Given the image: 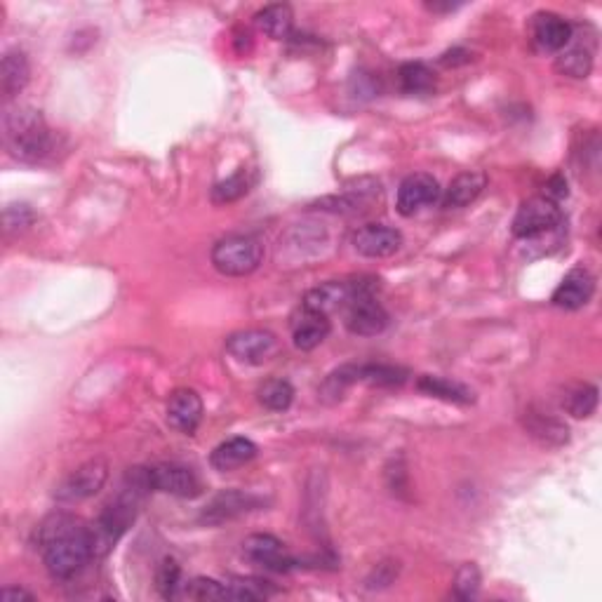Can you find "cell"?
<instances>
[{
  "mask_svg": "<svg viewBox=\"0 0 602 602\" xmlns=\"http://www.w3.org/2000/svg\"><path fill=\"white\" fill-rule=\"evenodd\" d=\"M38 541L52 579H73L78 572H83L90 560H95L88 525H83L73 515L57 513L45 520L38 530Z\"/></svg>",
  "mask_w": 602,
  "mask_h": 602,
  "instance_id": "6da1fadb",
  "label": "cell"
},
{
  "mask_svg": "<svg viewBox=\"0 0 602 602\" xmlns=\"http://www.w3.org/2000/svg\"><path fill=\"white\" fill-rule=\"evenodd\" d=\"M3 127L12 156L24 163H43L57 151V137L48 130L40 111L31 106H15L5 111Z\"/></svg>",
  "mask_w": 602,
  "mask_h": 602,
  "instance_id": "7a4b0ae2",
  "label": "cell"
},
{
  "mask_svg": "<svg viewBox=\"0 0 602 602\" xmlns=\"http://www.w3.org/2000/svg\"><path fill=\"white\" fill-rule=\"evenodd\" d=\"M139 499H142V494L125 487V490L118 494V499L111 501V504L97 515L95 523L88 525L92 558L97 560V558H104V555H109L113 551V546L120 541V537L130 530L137 518Z\"/></svg>",
  "mask_w": 602,
  "mask_h": 602,
  "instance_id": "3957f363",
  "label": "cell"
},
{
  "mask_svg": "<svg viewBox=\"0 0 602 602\" xmlns=\"http://www.w3.org/2000/svg\"><path fill=\"white\" fill-rule=\"evenodd\" d=\"M264 262V245L254 236H229L212 247V266L222 276H250Z\"/></svg>",
  "mask_w": 602,
  "mask_h": 602,
  "instance_id": "277c9868",
  "label": "cell"
},
{
  "mask_svg": "<svg viewBox=\"0 0 602 602\" xmlns=\"http://www.w3.org/2000/svg\"><path fill=\"white\" fill-rule=\"evenodd\" d=\"M563 222V212L555 200L546 196H537L525 200L513 219V236L515 238H537L544 233L558 229Z\"/></svg>",
  "mask_w": 602,
  "mask_h": 602,
  "instance_id": "5b68a950",
  "label": "cell"
},
{
  "mask_svg": "<svg viewBox=\"0 0 602 602\" xmlns=\"http://www.w3.org/2000/svg\"><path fill=\"white\" fill-rule=\"evenodd\" d=\"M106 478H109V464L104 459H90L59 483L55 497L62 504H78V501L95 497L106 485Z\"/></svg>",
  "mask_w": 602,
  "mask_h": 602,
  "instance_id": "8992f818",
  "label": "cell"
},
{
  "mask_svg": "<svg viewBox=\"0 0 602 602\" xmlns=\"http://www.w3.org/2000/svg\"><path fill=\"white\" fill-rule=\"evenodd\" d=\"M367 294H374V280H356V283H325L313 287L304 294V301L301 306L311 311H320V313H330L337 309H346L356 297H367Z\"/></svg>",
  "mask_w": 602,
  "mask_h": 602,
  "instance_id": "52a82bcc",
  "label": "cell"
},
{
  "mask_svg": "<svg viewBox=\"0 0 602 602\" xmlns=\"http://www.w3.org/2000/svg\"><path fill=\"white\" fill-rule=\"evenodd\" d=\"M226 351L238 363L264 365L280 351L278 337L269 330H243L226 339Z\"/></svg>",
  "mask_w": 602,
  "mask_h": 602,
  "instance_id": "ba28073f",
  "label": "cell"
},
{
  "mask_svg": "<svg viewBox=\"0 0 602 602\" xmlns=\"http://www.w3.org/2000/svg\"><path fill=\"white\" fill-rule=\"evenodd\" d=\"M344 325L356 337H374L389 327V313L374 299V294H367V297H356L346 306Z\"/></svg>",
  "mask_w": 602,
  "mask_h": 602,
  "instance_id": "9c48e42d",
  "label": "cell"
},
{
  "mask_svg": "<svg viewBox=\"0 0 602 602\" xmlns=\"http://www.w3.org/2000/svg\"><path fill=\"white\" fill-rule=\"evenodd\" d=\"M440 196H443V189H440L438 179L433 175H426V172H417V175L403 179V184L398 189L396 207L403 217H414L424 207L438 203Z\"/></svg>",
  "mask_w": 602,
  "mask_h": 602,
  "instance_id": "30bf717a",
  "label": "cell"
},
{
  "mask_svg": "<svg viewBox=\"0 0 602 602\" xmlns=\"http://www.w3.org/2000/svg\"><path fill=\"white\" fill-rule=\"evenodd\" d=\"M243 553L250 563L271 572H290L297 565V560L287 553L283 541L273 534H250L243 541Z\"/></svg>",
  "mask_w": 602,
  "mask_h": 602,
  "instance_id": "8fae6325",
  "label": "cell"
},
{
  "mask_svg": "<svg viewBox=\"0 0 602 602\" xmlns=\"http://www.w3.org/2000/svg\"><path fill=\"white\" fill-rule=\"evenodd\" d=\"M351 245L363 257L386 259L403 247V233L386 224H367L353 233Z\"/></svg>",
  "mask_w": 602,
  "mask_h": 602,
  "instance_id": "7c38bea8",
  "label": "cell"
},
{
  "mask_svg": "<svg viewBox=\"0 0 602 602\" xmlns=\"http://www.w3.org/2000/svg\"><path fill=\"white\" fill-rule=\"evenodd\" d=\"M264 501L252 492H243V490H226L219 492L217 497H212L210 504L203 508L200 513V520L205 525H224L229 520L238 518V515L250 513L254 508L262 506Z\"/></svg>",
  "mask_w": 602,
  "mask_h": 602,
  "instance_id": "4fadbf2b",
  "label": "cell"
},
{
  "mask_svg": "<svg viewBox=\"0 0 602 602\" xmlns=\"http://www.w3.org/2000/svg\"><path fill=\"white\" fill-rule=\"evenodd\" d=\"M153 492H165L172 497L193 499L200 494V480L191 468L179 464H158L149 468Z\"/></svg>",
  "mask_w": 602,
  "mask_h": 602,
  "instance_id": "5bb4252c",
  "label": "cell"
},
{
  "mask_svg": "<svg viewBox=\"0 0 602 602\" xmlns=\"http://www.w3.org/2000/svg\"><path fill=\"white\" fill-rule=\"evenodd\" d=\"M572 38V24L555 12H539L532 17V40L541 52H563Z\"/></svg>",
  "mask_w": 602,
  "mask_h": 602,
  "instance_id": "9a60e30c",
  "label": "cell"
},
{
  "mask_svg": "<svg viewBox=\"0 0 602 602\" xmlns=\"http://www.w3.org/2000/svg\"><path fill=\"white\" fill-rule=\"evenodd\" d=\"M203 421V400L196 391L179 389L167 400V424L175 431L193 436Z\"/></svg>",
  "mask_w": 602,
  "mask_h": 602,
  "instance_id": "2e32d148",
  "label": "cell"
},
{
  "mask_svg": "<svg viewBox=\"0 0 602 602\" xmlns=\"http://www.w3.org/2000/svg\"><path fill=\"white\" fill-rule=\"evenodd\" d=\"M332 325L330 318L320 311H311L306 306L294 313L292 318V341L299 351H313L327 339Z\"/></svg>",
  "mask_w": 602,
  "mask_h": 602,
  "instance_id": "e0dca14e",
  "label": "cell"
},
{
  "mask_svg": "<svg viewBox=\"0 0 602 602\" xmlns=\"http://www.w3.org/2000/svg\"><path fill=\"white\" fill-rule=\"evenodd\" d=\"M595 292V280L586 269H574L563 278V283L555 287L553 292V304L558 309L565 311H577L591 301Z\"/></svg>",
  "mask_w": 602,
  "mask_h": 602,
  "instance_id": "ac0fdd59",
  "label": "cell"
},
{
  "mask_svg": "<svg viewBox=\"0 0 602 602\" xmlns=\"http://www.w3.org/2000/svg\"><path fill=\"white\" fill-rule=\"evenodd\" d=\"M485 186H487L485 172H478V170L461 172V175L454 177L450 186L443 191L440 203H443L445 210H461V207L476 203L480 193L485 191Z\"/></svg>",
  "mask_w": 602,
  "mask_h": 602,
  "instance_id": "d6986e66",
  "label": "cell"
},
{
  "mask_svg": "<svg viewBox=\"0 0 602 602\" xmlns=\"http://www.w3.org/2000/svg\"><path fill=\"white\" fill-rule=\"evenodd\" d=\"M523 424H525V431L544 447H560L570 440V428H567L565 421H560L558 417H553V414L548 412H537V410L525 412Z\"/></svg>",
  "mask_w": 602,
  "mask_h": 602,
  "instance_id": "ffe728a7",
  "label": "cell"
},
{
  "mask_svg": "<svg viewBox=\"0 0 602 602\" xmlns=\"http://www.w3.org/2000/svg\"><path fill=\"white\" fill-rule=\"evenodd\" d=\"M254 457H257V445L250 438L236 436L214 447L210 454V464L217 471H236V468L250 464Z\"/></svg>",
  "mask_w": 602,
  "mask_h": 602,
  "instance_id": "44dd1931",
  "label": "cell"
},
{
  "mask_svg": "<svg viewBox=\"0 0 602 602\" xmlns=\"http://www.w3.org/2000/svg\"><path fill=\"white\" fill-rule=\"evenodd\" d=\"M31 78V66L29 59L22 50H10L5 52L3 64H0V90H3L5 99L17 97Z\"/></svg>",
  "mask_w": 602,
  "mask_h": 602,
  "instance_id": "7402d4cb",
  "label": "cell"
},
{
  "mask_svg": "<svg viewBox=\"0 0 602 602\" xmlns=\"http://www.w3.org/2000/svg\"><path fill=\"white\" fill-rule=\"evenodd\" d=\"M417 389L421 393H426V396L447 400V403H454V405L473 403L471 389H466V386L459 384V381H452L445 377H431V374H424V377L417 381Z\"/></svg>",
  "mask_w": 602,
  "mask_h": 602,
  "instance_id": "603a6c76",
  "label": "cell"
},
{
  "mask_svg": "<svg viewBox=\"0 0 602 602\" xmlns=\"http://www.w3.org/2000/svg\"><path fill=\"white\" fill-rule=\"evenodd\" d=\"M379 196H381L379 184L372 182L367 189H351V191L341 193V196L323 198L318 205L323 207V210H330V212L353 214V212L363 210V207H370Z\"/></svg>",
  "mask_w": 602,
  "mask_h": 602,
  "instance_id": "cb8c5ba5",
  "label": "cell"
},
{
  "mask_svg": "<svg viewBox=\"0 0 602 602\" xmlns=\"http://www.w3.org/2000/svg\"><path fill=\"white\" fill-rule=\"evenodd\" d=\"M292 19L290 5H269V8L257 12L254 22L269 38L287 40L292 36Z\"/></svg>",
  "mask_w": 602,
  "mask_h": 602,
  "instance_id": "d4e9b609",
  "label": "cell"
},
{
  "mask_svg": "<svg viewBox=\"0 0 602 602\" xmlns=\"http://www.w3.org/2000/svg\"><path fill=\"white\" fill-rule=\"evenodd\" d=\"M358 381H360V365H341L339 370L327 374L323 386L318 389L320 400L330 405L339 403V400L346 396V391H349L353 384H358Z\"/></svg>",
  "mask_w": 602,
  "mask_h": 602,
  "instance_id": "484cf974",
  "label": "cell"
},
{
  "mask_svg": "<svg viewBox=\"0 0 602 602\" xmlns=\"http://www.w3.org/2000/svg\"><path fill=\"white\" fill-rule=\"evenodd\" d=\"M555 66L570 78H586L593 69V50L584 43H570L563 52H558Z\"/></svg>",
  "mask_w": 602,
  "mask_h": 602,
  "instance_id": "4316f807",
  "label": "cell"
},
{
  "mask_svg": "<svg viewBox=\"0 0 602 602\" xmlns=\"http://www.w3.org/2000/svg\"><path fill=\"white\" fill-rule=\"evenodd\" d=\"M398 83L400 90L407 92V95H428V92L436 90V78H433L431 69L421 62L405 64L398 71Z\"/></svg>",
  "mask_w": 602,
  "mask_h": 602,
  "instance_id": "83f0119b",
  "label": "cell"
},
{
  "mask_svg": "<svg viewBox=\"0 0 602 602\" xmlns=\"http://www.w3.org/2000/svg\"><path fill=\"white\" fill-rule=\"evenodd\" d=\"M563 407L574 419L591 417L595 407H598V389H595L593 384H574L572 389H567L565 393Z\"/></svg>",
  "mask_w": 602,
  "mask_h": 602,
  "instance_id": "f1b7e54d",
  "label": "cell"
},
{
  "mask_svg": "<svg viewBox=\"0 0 602 602\" xmlns=\"http://www.w3.org/2000/svg\"><path fill=\"white\" fill-rule=\"evenodd\" d=\"M259 403L271 412H285L294 400V389L290 381L285 379H269L259 386L257 391Z\"/></svg>",
  "mask_w": 602,
  "mask_h": 602,
  "instance_id": "f546056e",
  "label": "cell"
},
{
  "mask_svg": "<svg viewBox=\"0 0 602 602\" xmlns=\"http://www.w3.org/2000/svg\"><path fill=\"white\" fill-rule=\"evenodd\" d=\"M226 591H229V600H266L276 593V588L264 579L236 577L231 579V584H226Z\"/></svg>",
  "mask_w": 602,
  "mask_h": 602,
  "instance_id": "4dcf8cb0",
  "label": "cell"
},
{
  "mask_svg": "<svg viewBox=\"0 0 602 602\" xmlns=\"http://www.w3.org/2000/svg\"><path fill=\"white\" fill-rule=\"evenodd\" d=\"M252 186V179L250 175H247L245 170L236 172V175H231L229 179H224V182H219L217 186L212 189V200L217 205H226V203H233V200L243 198L247 191H250Z\"/></svg>",
  "mask_w": 602,
  "mask_h": 602,
  "instance_id": "1f68e13d",
  "label": "cell"
},
{
  "mask_svg": "<svg viewBox=\"0 0 602 602\" xmlns=\"http://www.w3.org/2000/svg\"><path fill=\"white\" fill-rule=\"evenodd\" d=\"M405 377V370L393 365H360V381L370 386H400Z\"/></svg>",
  "mask_w": 602,
  "mask_h": 602,
  "instance_id": "d6a6232c",
  "label": "cell"
},
{
  "mask_svg": "<svg viewBox=\"0 0 602 602\" xmlns=\"http://www.w3.org/2000/svg\"><path fill=\"white\" fill-rule=\"evenodd\" d=\"M179 595L191 600H229V591H226V584H219L214 579H205L198 577L189 581V584H182V591Z\"/></svg>",
  "mask_w": 602,
  "mask_h": 602,
  "instance_id": "836d02e7",
  "label": "cell"
},
{
  "mask_svg": "<svg viewBox=\"0 0 602 602\" xmlns=\"http://www.w3.org/2000/svg\"><path fill=\"white\" fill-rule=\"evenodd\" d=\"M156 581H158V591L163 598H167V600L179 598V591H182V570H179V565L175 563V560L167 558L160 563Z\"/></svg>",
  "mask_w": 602,
  "mask_h": 602,
  "instance_id": "e575fe53",
  "label": "cell"
},
{
  "mask_svg": "<svg viewBox=\"0 0 602 602\" xmlns=\"http://www.w3.org/2000/svg\"><path fill=\"white\" fill-rule=\"evenodd\" d=\"M480 588V572L476 565H464L457 572V581H454V591L461 600H471L478 595Z\"/></svg>",
  "mask_w": 602,
  "mask_h": 602,
  "instance_id": "d590c367",
  "label": "cell"
},
{
  "mask_svg": "<svg viewBox=\"0 0 602 602\" xmlns=\"http://www.w3.org/2000/svg\"><path fill=\"white\" fill-rule=\"evenodd\" d=\"M36 219V214L31 212L29 205H8L5 207V231H24L29 229Z\"/></svg>",
  "mask_w": 602,
  "mask_h": 602,
  "instance_id": "8d00e7d4",
  "label": "cell"
},
{
  "mask_svg": "<svg viewBox=\"0 0 602 602\" xmlns=\"http://www.w3.org/2000/svg\"><path fill=\"white\" fill-rule=\"evenodd\" d=\"M0 598H3L5 602H19V600L31 602L33 595L29 591H24V588H3Z\"/></svg>",
  "mask_w": 602,
  "mask_h": 602,
  "instance_id": "74e56055",
  "label": "cell"
}]
</instances>
